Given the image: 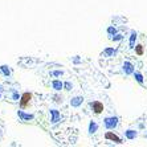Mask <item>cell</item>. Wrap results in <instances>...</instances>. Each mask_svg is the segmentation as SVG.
<instances>
[{
	"label": "cell",
	"instance_id": "cell-1",
	"mask_svg": "<svg viewBox=\"0 0 147 147\" xmlns=\"http://www.w3.org/2000/svg\"><path fill=\"white\" fill-rule=\"evenodd\" d=\"M31 99H32L31 93H24V94L21 96V99H20V106L21 107H27L28 103L31 102Z\"/></svg>",
	"mask_w": 147,
	"mask_h": 147
},
{
	"label": "cell",
	"instance_id": "cell-2",
	"mask_svg": "<svg viewBox=\"0 0 147 147\" xmlns=\"http://www.w3.org/2000/svg\"><path fill=\"white\" fill-rule=\"evenodd\" d=\"M117 123H118V118L117 117H109L105 119V126L107 129H114L117 126Z\"/></svg>",
	"mask_w": 147,
	"mask_h": 147
},
{
	"label": "cell",
	"instance_id": "cell-3",
	"mask_svg": "<svg viewBox=\"0 0 147 147\" xmlns=\"http://www.w3.org/2000/svg\"><path fill=\"white\" fill-rule=\"evenodd\" d=\"M90 106L93 107V110H94V113H96V114H101L103 111V105L101 102H98V101L92 102V103H90Z\"/></svg>",
	"mask_w": 147,
	"mask_h": 147
},
{
	"label": "cell",
	"instance_id": "cell-4",
	"mask_svg": "<svg viewBox=\"0 0 147 147\" xmlns=\"http://www.w3.org/2000/svg\"><path fill=\"white\" fill-rule=\"evenodd\" d=\"M106 139H109V140H113V142H115V143H122V139H121L118 135H115V134H113L111 131H107L106 133Z\"/></svg>",
	"mask_w": 147,
	"mask_h": 147
},
{
	"label": "cell",
	"instance_id": "cell-5",
	"mask_svg": "<svg viewBox=\"0 0 147 147\" xmlns=\"http://www.w3.org/2000/svg\"><path fill=\"white\" fill-rule=\"evenodd\" d=\"M123 69H125V72H126L127 74H131V73L134 72V70H133V65H131L130 62H125V64H123Z\"/></svg>",
	"mask_w": 147,
	"mask_h": 147
},
{
	"label": "cell",
	"instance_id": "cell-6",
	"mask_svg": "<svg viewBox=\"0 0 147 147\" xmlns=\"http://www.w3.org/2000/svg\"><path fill=\"white\" fill-rule=\"evenodd\" d=\"M51 114H52V122L53 123H56L58 121V111L57 110H51Z\"/></svg>",
	"mask_w": 147,
	"mask_h": 147
},
{
	"label": "cell",
	"instance_id": "cell-7",
	"mask_svg": "<svg viewBox=\"0 0 147 147\" xmlns=\"http://www.w3.org/2000/svg\"><path fill=\"white\" fill-rule=\"evenodd\" d=\"M52 85H53V88H55L56 90H61L62 89V82H60V81H53V84H52Z\"/></svg>",
	"mask_w": 147,
	"mask_h": 147
},
{
	"label": "cell",
	"instance_id": "cell-8",
	"mask_svg": "<svg viewBox=\"0 0 147 147\" xmlns=\"http://www.w3.org/2000/svg\"><path fill=\"white\" fill-rule=\"evenodd\" d=\"M126 137L129 138V139H133V138L137 137V133H135L134 130H127L126 131Z\"/></svg>",
	"mask_w": 147,
	"mask_h": 147
},
{
	"label": "cell",
	"instance_id": "cell-9",
	"mask_svg": "<svg viewBox=\"0 0 147 147\" xmlns=\"http://www.w3.org/2000/svg\"><path fill=\"white\" fill-rule=\"evenodd\" d=\"M81 102H82V98H80V97H76V98L72 99V105H73V106H78Z\"/></svg>",
	"mask_w": 147,
	"mask_h": 147
},
{
	"label": "cell",
	"instance_id": "cell-10",
	"mask_svg": "<svg viewBox=\"0 0 147 147\" xmlns=\"http://www.w3.org/2000/svg\"><path fill=\"white\" fill-rule=\"evenodd\" d=\"M135 52H137L138 56H142L143 55V47H142V45H137V47H135Z\"/></svg>",
	"mask_w": 147,
	"mask_h": 147
},
{
	"label": "cell",
	"instance_id": "cell-11",
	"mask_svg": "<svg viewBox=\"0 0 147 147\" xmlns=\"http://www.w3.org/2000/svg\"><path fill=\"white\" fill-rule=\"evenodd\" d=\"M97 123H94V122H92L90 123V126H89V131L90 133H96V130H97Z\"/></svg>",
	"mask_w": 147,
	"mask_h": 147
},
{
	"label": "cell",
	"instance_id": "cell-12",
	"mask_svg": "<svg viewBox=\"0 0 147 147\" xmlns=\"http://www.w3.org/2000/svg\"><path fill=\"white\" fill-rule=\"evenodd\" d=\"M135 38H137V33H135V32H133V33H131V37H130V45H131V48L134 47V41H135Z\"/></svg>",
	"mask_w": 147,
	"mask_h": 147
},
{
	"label": "cell",
	"instance_id": "cell-13",
	"mask_svg": "<svg viewBox=\"0 0 147 147\" xmlns=\"http://www.w3.org/2000/svg\"><path fill=\"white\" fill-rule=\"evenodd\" d=\"M135 78H137V81L139 82V84H142V82H143V77H142V74H140V73H135Z\"/></svg>",
	"mask_w": 147,
	"mask_h": 147
},
{
	"label": "cell",
	"instance_id": "cell-14",
	"mask_svg": "<svg viewBox=\"0 0 147 147\" xmlns=\"http://www.w3.org/2000/svg\"><path fill=\"white\" fill-rule=\"evenodd\" d=\"M107 32H109V33H111V34H113V33H115V28H109V29H107Z\"/></svg>",
	"mask_w": 147,
	"mask_h": 147
},
{
	"label": "cell",
	"instance_id": "cell-15",
	"mask_svg": "<svg viewBox=\"0 0 147 147\" xmlns=\"http://www.w3.org/2000/svg\"><path fill=\"white\" fill-rule=\"evenodd\" d=\"M106 53H107V55H111V53H113V49H107Z\"/></svg>",
	"mask_w": 147,
	"mask_h": 147
},
{
	"label": "cell",
	"instance_id": "cell-16",
	"mask_svg": "<svg viewBox=\"0 0 147 147\" xmlns=\"http://www.w3.org/2000/svg\"><path fill=\"white\" fill-rule=\"evenodd\" d=\"M121 38H122L121 37V34H117V37H114V40H121Z\"/></svg>",
	"mask_w": 147,
	"mask_h": 147
},
{
	"label": "cell",
	"instance_id": "cell-17",
	"mask_svg": "<svg viewBox=\"0 0 147 147\" xmlns=\"http://www.w3.org/2000/svg\"><path fill=\"white\" fill-rule=\"evenodd\" d=\"M53 74H55V76H60V74H62V72H55Z\"/></svg>",
	"mask_w": 147,
	"mask_h": 147
},
{
	"label": "cell",
	"instance_id": "cell-18",
	"mask_svg": "<svg viewBox=\"0 0 147 147\" xmlns=\"http://www.w3.org/2000/svg\"><path fill=\"white\" fill-rule=\"evenodd\" d=\"M65 88H68V90H69V88H70V84H69V82H66L65 84Z\"/></svg>",
	"mask_w": 147,
	"mask_h": 147
}]
</instances>
